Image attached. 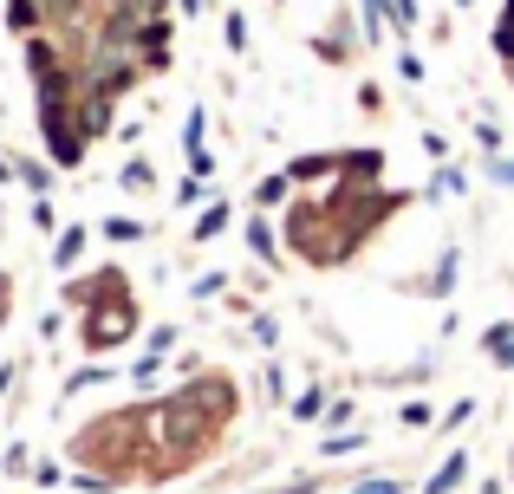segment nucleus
Segmentation results:
<instances>
[{
    "label": "nucleus",
    "mask_w": 514,
    "mask_h": 494,
    "mask_svg": "<svg viewBox=\"0 0 514 494\" xmlns=\"http://www.w3.org/2000/svg\"><path fill=\"white\" fill-rule=\"evenodd\" d=\"M222 33H228V52H248V20H241V13L222 20Z\"/></svg>",
    "instance_id": "obj_16"
},
{
    "label": "nucleus",
    "mask_w": 514,
    "mask_h": 494,
    "mask_svg": "<svg viewBox=\"0 0 514 494\" xmlns=\"http://www.w3.org/2000/svg\"><path fill=\"white\" fill-rule=\"evenodd\" d=\"M397 417H403V423H411V429H430V423H437V410H430L423 397H411V403H403V410H397Z\"/></svg>",
    "instance_id": "obj_15"
},
{
    "label": "nucleus",
    "mask_w": 514,
    "mask_h": 494,
    "mask_svg": "<svg viewBox=\"0 0 514 494\" xmlns=\"http://www.w3.org/2000/svg\"><path fill=\"white\" fill-rule=\"evenodd\" d=\"M397 72H403V85H417V78H423V59H417V52H397Z\"/></svg>",
    "instance_id": "obj_21"
},
{
    "label": "nucleus",
    "mask_w": 514,
    "mask_h": 494,
    "mask_svg": "<svg viewBox=\"0 0 514 494\" xmlns=\"http://www.w3.org/2000/svg\"><path fill=\"white\" fill-rule=\"evenodd\" d=\"M254 339H261V345H274V339H280V325H274V313H254Z\"/></svg>",
    "instance_id": "obj_22"
},
{
    "label": "nucleus",
    "mask_w": 514,
    "mask_h": 494,
    "mask_svg": "<svg viewBox=\"0 0 514 494\" xmlns=\"http://www.w3.org/2000/svg\"><path fill=\"white\" fill-rule=\"evenodd\" d=\"M469 417H475V397H463V403H456V410H449V417H443V429H463Z\"/></svg>",
    "instance_id": "obj_23"
},
{
    "label": "nucleus",
    "mask_w": 514,
    "mask_h": 494,
    "mask_svg": "<svg viewBox=\"0 0 514 494\" xmlns=\"http://www.w3.org/2000/svg\"><path fill=\"white\" fill-rule=\"evenodd\" d=\"M456 7H469V0H456Z\"/></svg>",
    "instance_id": "obj_29"
},
{
    "label": "nucleus",
    "mask_w": 514,
    "mask_h": 494,
    "mask_svg": "<svg viewBox=\"0 0 514 494\" xmlns=\"http://www.w3.org/2000/svg\"><path fill=\"white\" fill-rule=\"evenodd\" d=\"M85 241H92L85 228H66L59 241H52V260H59V267H78V254H85Z\"/></svg>",
    "instance_id": "obj_6"
},
{
    "label": "nucleus",
    "mask_w": 514,
    "mask_h": 494,
    "mask_svg": "<svg viewBox=\"0 0 514 494\" xmlns=\"http://www.w3.org/2000/svg\"><path fill=\"white\" fill-rule=\"evenodd\" d=\"M222 228H228V202H208V208H202V222H196V241H215Z\"/></svg>",
    "instance_id": "obj_10"
},
{
    "label": "nucleus",
    "mask_w": 514,
    "mask_h": 494,
    "mask_svg": "<svg viewBox=\"0 0 514 494\" xmlns=\"http://www.w3.org/2000/svg\"><path fill=\"white\" fill-rule=\"evenodd\" d=\"M501 371H514V339H508V351H501Z\"/></svg>",
    "instance_id": "obj_26"
},
{
    "label": "nucleus",
    "mask_w": 514,
    "mask_h": 494,
    "mask_svg": "<svg viewBox=\"0 0 514 494\" xmlns=\"http://www.w3.org/2000/svg\"><path fill=\"white\" fill-rule=\"evenodd\" d=\"M423 150H430V163H449V137L430 130V137H423Z\"/></svg>",
    "instance_id": "obj_25"
},
{
    "label": "nucleus",
    "mask_w": 514,
    "mask_h": 494,
    "mask_svg": "<svg viewBox=\"0 0 514 494\" xmlns=\"http://www.w3.org/2000/svg\"><path fill=\"white\" fill-rule=\"evenodd\" d=\"M104 377H111L104 365H85V371H72V384H66V391H92V384H104Z\"/></svg>",
    "instance_id": "obj_18"
},
{
    "label": "nucleus",
    "mask_w": 514,
    "mask_h": 494,
    "mask_svg": "<svg viewBox=\"0 0 514 494\" xmlns=\"http://www.w3.org/2000/svg\"><path fill=\"white\" fill-rule=\"evenodd\" d=\"M385 20H391V0H365V40L385 33Z\"/></svg>",
    "instance_id": "obj_14"
},
{
    "label": "nucleus",
    "mask_w": 514,
    "mask_h": 494,
    "mask_svg": "<svg viewBox=\"0 0 514 494\" xmlns=\"http://www.w3.org/2000/svg\"><path fill=\"white\" fill-rule=\"evenodd\" d=\"M430 202H449V196H469V176L463 170H449V163H437V176H430V189H423Z\"/></svg>",
    "instance_id": "obj_2"
},
{
    "label": "nucleus",
    "mask_w": 514,
    "mask_h": 494,
    "mask_svg": "<svg viewBox=\"0 0 514 494\" xmlns=\"http://www.w3.org/2000/svg\"><path fill=\"white\" fill-rule=\"evenodd\" d=\"M118 182H124V196H150V189H156V170H150L144 156H130L124 170H118Z\"/></svg>",
    "instance_id": "obj_4"
},
{
    "label": "nucleus",
    "mask_w": 514,
    "mask_h": 494,
    "mask_svg": "<svg viewBox=\"0 0 514 494\" xmlns=\"http://www.w3.org/2000/svg\"><path fill=\"white\" fill-rule=\"evenodd\" d=\"M104 241H144V222H130V215H111V222H104Z\"/></svg>",
    "instance_id": "obj_12"
},
{
    "label": "nucleus",
    "mask_w": 514,
    "mask_h": 494,
    "mask_svg": "<svg viewBox=\"0 0 514 494\" xmlns=\"http://www.w3.org/2000/svg\"><path fill=\"white\" fill-rule=\"evenodd\" d=\"M326 403H332V397H326V384H306V391L293 397V417L313 423V417H326Z\"/></svg>",
    "instance_id": "obj_5"
},
{
    "label": "nucleus",
    "mask_w": 514,
    "mask_h": 494,
    "mask_svg": "<svg viewBox=\"0 0 514 494\" xmlns=\"http://www.w3.org/2000/svg\"><path fill=\"white\" fill-rule=\"evenodd\" d=\"M495 52H501V66H514V20H495Z\"/></svg>",
    "instance_id": "obj_17"
},
{
    "label": "nucleus",
    "mask_w": 514,
    "mask_h": 494,
    "mask_svg": "<svg viewBox=\"0 0 514 494\" xmlns=\"http://www.w3.org/2000/svg\"><path fill=\"white\" fill-rule=\"evenodd\" d=\"M456 273H463V260H456V247H449V254L437 260V273H430V287H423V293H430V299H443V293L456 287Z\"/></svg>",
    "instance_id": "obj_8"
},
{
    "label": "nucleus",
    "mask_w": 514,
    "mask_h": 494,
    "mask_svg": "<svg viewBox=\"0 0 514 494\" xmlns=\"http://www.w3.org/2000/svg\"><path fill=\"white\" fill-rule=\"evenodd\" d=\"M351 494H403V481H385V475H371V481H351Z\"/></svg>",
    "instance_id": "obj_19"
},
{
    "label": "nucleus",
    "mask_w": 514,
    "mask_h": 494,
    "mask_svg": "<svg viewBox=\"0 0 514 494\" xmlns=\"http://www.w3.org/2000/svg\"><path fill=\"white\" fill-rule=\"evenodd\" d=\"M417 20H423V13H417V0H391V26H397L403 40L417 33Z\"/></svg>",
    "instance_id": "obj_11"
},
{
    "label": "nucleus",
    "mask_w": 514,
    "mask_h": 494,
    "mask_svg": "<svg viewBox=\"0 0 514 494\" xmlns=\"http://www.w3.org/2000/svg\"><path fill=\"white\" fill-rule=\"evenodd\" d=\"M287 189H293L287 170H280V176H267V182L254 189V208H261V215H267V208H280V202H287Z\"/></svg>",
    "instance_id": "obj_9"
},
{
    "label": "nucleus",
    "mask_w": 514,
    "mask_h": 494,
    "mask_svg": "<svg viewBox=\"0 0 514 494\" xmlns=\"http://www.w3.org/2000/svg\"><path fill=\"white\" fill-rule=\"evenodd\" d=\"M248 254H254V260H267V267H280V241H274V228H267L261 215L248 222Z\"/></svg>",
    "instance_id": "obj_3"
},
{
    "label": "nucleus",
    "mask_w": 514,
    "mask_h": 494,
    "mask_svg": "<svg viewBox=\"0 0 514 494\" xmlns=\"http://www.w3.org/2000/svg\"><path fill=\"white\" fill-rule=\"evenodd\" d=\"M202 137H208V111L196 104V111L182 118V156H202Z\"/></svg>",
    "instance_id": "obj_7"
},
{
    "label": "nucleus",
    "mask_w": 514,
    "mask_h": 494,
    "mask_svg": "<svg viewBox=\"0 0 514 494\" xmlns=\"http://www.w3.org/2000/svg\"><path fill=\"white\" fill-rule=\"evenodd\" d=\"M508 481H514V462H508Z\"/></svg>",
    "instance_id": "obj_28"
},
{
    "label": "nucleus",
    "mask_w": 514,
    "mask_h": 494,
    "mask_svg": "<svg viewBox=\"0 0 514 494\" xmlns=\"http://www.w3.org/2000/svg\"><path fill=\"white\" fill-rule=\"evenodd\" d=\"M326 423H332V429L351 423V397H332V403H326Z\"/></svg>",
    "instance_id": "obj_20"
},
{
    "label": "nucleus",
    "mask_w": 514,
    "mask_h": 494,
    "mask_svg": "<svg viewBox=\"0 0 514 494\" xmlns=\"http://www.w3.org/2000/svg\"><path fill=\"white\" fill-rule=\"evenodd\" d=\"M202 7H208V0H182V13H202Z\"/></svg>",
    "instance_id": "obj_27"
},
{
    "label": "nucleus",
    "mask_w": 514,
    "mask_h": 494,
    "mask_svg": "<svg viewBox=\"0 0 514 494\" xmlns=\"http://www.w3.org/2000/svg\"><path fill=\"white\" fill-rule=\"evenodd\" d=\"M66 306H85V325H78V339L85 351H111L137 332V306H130V280L118 267H98L92 280H72L66 287Z\"/></svg>",
    "instance_id": "obj_1"
},
{
    "label": "nucleus",
    "mask_w": 514,
    "mask_h": 494,
    "mask_svg": "<svg viewBox=\"0 0 514 494\" xmlns=\"http://www.w3.org/2000/svg\"><path fill=\"white\" fill-rule=\"evenodd\" d=\"M489 176L508 189V182H514V156H489Z\"/></svg>",
    "instance_id": "obj_24"
},
{
    "label": "nucleus",
    "mask_w": 514,
    "mask_h": 494,
    "mask_svg": "<svg viewBox=\"0 0 514 494\" xmlns=\"http://www.w3.org/2000/svg\"><path fill=\"white\" fill-rule=\"evenodd\" d=\"M508 339H514V325H489V332H482V351H489V365H501Z\"/></svg>",
    "instance_id": "obj_13"
}]
</instances>
